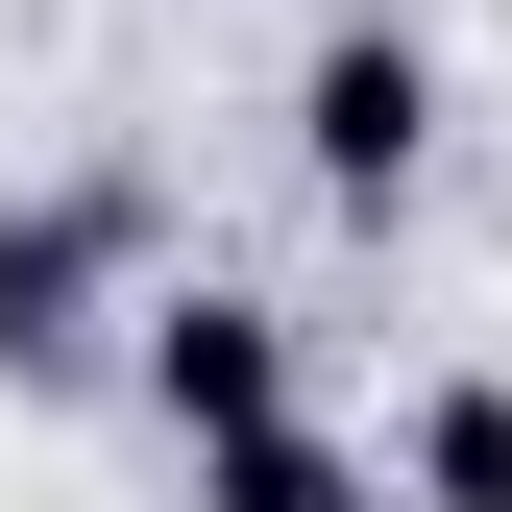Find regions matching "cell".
Wrapping results in <instances>:
<instances>
[{"mask_svg": "<svg viewBox=\"0 0 512 512\" xmlns=\"http://www.w3.org/2000/svg\"><path fill=\"white\" fill-rule=\"evenodd\" d=\"M293 171H317V220H415V196H439V25H415V0H317V49H293Z\"/></svg>", "mask_w": 512, "mask_h": 512, "instance_id": "obj_1", "label": "cell"}, {"mask_svg": "<svg viewBox=\"0 0 512 512\" xmlns=\"http://www.w3.org/2000/svg\"><path fill=\"white\" fill-rule=\"evenodd\" d=\"M147 171H49V196H0V391H74L122 366V293H147Z\"/></svg>", "mask_w": 512, "mask_h": 512, "instance_id": "obj_2", "label": "cell"}, {"mask_svg": "<svg viewBox=\"0 0 512 512\" xmlns=\"http://www.w3.org/2000/svg\"><path fill=\"white\" fill-rule=\"evenodd\" d=\"M122 391H147L171 439L293 415V293H244V269H147V293H122Z\"/></svg>", "mask_w": 512, "mask_h": 512, "instance_id": "obj_3", "label": "cell"}, {"mask_svg": "<svg viewBox=\"0 0 512 512\" xmlns=\"http://www.w3.org/2000/svg\"><path fill=\"white\" fill-rule=\"evenodd\" d=\"M196 512H391V464H366V439H342V415L293 391V415H244V439H196Z\"/></svg>", "mask_w": 512, "mask_h": 512, "instance_id": "obj_4", "label": "cell"}, {"mask_svg": "<svg viewBox=\"0 0 512 512\" xmlns=\"http://www.w3.org/2000/svg\"><path fill=\"white\" fill-rule=\"evenodd\" d=\"M366 464H391V512H512V366H439Z\"/></svg>", "mask_w": 512, "mask_h": 512, "instance_id": "obj_5", "label": "cell"}]
</instances>
